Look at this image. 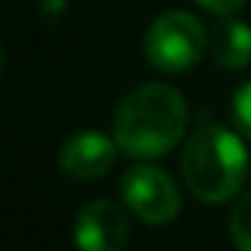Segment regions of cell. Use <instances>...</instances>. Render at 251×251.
<instances>
[{
  "mask_svg": "<svg viewBox=\"0 0 251 251\" xmlns=\"http://www.w3.org/2000/svg\"><path fill=\"white\" fill-rule=\"evenodd\" d=\"M230 239L236 248L251 251V192H245L230 210Z\"/></svg>",
  "mask_w": 251,
  "mask_h": 251,
  "instance_id": "obj_8",
  "label": "cell"
},
{
  "mask_svg": "<svg viewBox=\"0 0 251 251\" xmlns=\"http://www.w3.org/2000/svg\"><path fill=\"white\" fill-rule=\"evenodd\" d=\"M180 175L198 201H230L248 177V151L242 139L222 124H201L183 148Z\"/></svg>",
  "mask_w": 251,
  "mask_h": 251,
  "instance_id": "obj_2",
  "label": "cell"
},
{
  "mask_svg": "<svg viewBox=\"0 0 251 251\" xmlns=\"http://www.w3.org/2000/svg\"><path fill=\"white\" fill-rule=\"evenodd\" d=\"M195 3L201 6V9H207V12H213V15H230V12H236L245 0H195Z\"/></svg>",
  "mask_w": 251,
  "mask_h": 251,
  "instance_id": "obj_10",
  "label": "cell"
},
{
  "mask_svg": "<svg viewBox=\"0 0 251 251\" xmlns=\"http://www.w3.org/2000/svg\"><path fill=\"white\" fill-rule=\"evenodd\" d=\"M115 151H121L115 136H106L100 130H80L71 139H65L59 151V169L65 177L89 183L109 175V169L115 166Z\"/></svg>",
  "mask_w": 251,
  "mask_h": 251,
  "instance_id": "obj_6",
  "label": "cell"
},
{
  "mask_svg": "<svg viewBox=\"0 0 251 251\" xmlns=\"http://www.w3.org/2000/svg\"><path fill=\"white\" fill-rule=\"evenodd\" d=\"M189 124L186 100L166 83H145L121 98L112 136L130 160H154L172 151Z\"/></svg>",
  "mask_w": 251,
  "mask_h": 251,
  "instance_id": "obj_1",
  "label": "cell"
},
{
  "mask_svg": "<svg viewBox=\"0 0 251 251\" xmlns=\"http://www.w3.org/2000/svg\"><path fill=\"white\" fill-rule=\"evenodd\" d=\"M121 201L145 225H166L180 213V189L157 166H133L121 177Z\"/></svg>",
  "mask_w": 251,
  "mask_h": 251,
  "instance_id": "obj_4",
  "label": "cell"
},
{
  "mask_svg": "<svg viewBox=\"0 0 251 251\" xmlns=\"http://www.w3.org/2000/svg\"><path fill=\"white\" fill-rule=\"evenodd\" d=\"M207 53L219 68H227V71L245 68L251 62V27L239 18L222 15V21L210 33Z\"/></svg>",
  "mask_w": 251,
  "mask_h": 251,
  "instance_id": "obj_7",
  "label": "cell"
},
{
  "mask_svg": "<svg viewBox=\"0 0 251 251\" xmlns=\"http://www.w3.org/2000/svg\"><path fill=\"white\" fill-rule=\"evenodd\" d=\"M233 121H236V130L251 139V80L233 95Z\"/></svg>",
  "mask_w": 251,
  "mask_h": 251,
  "instance_id": "obj_9",
  "label": "cell"
},
{
  "mask_svg": "<svg viewBox=\"0 0 251 251\" xmlns=\"http://www.w3.org/2000/svg\"><path fill=\"white\" fill-rule=\"evenodd\" d=\"M207 45H210V33L204 30V24L195 15L175 9L151 24L145 36V56L157 71L180 74L201 62Z\"/></svg>",
  "mask_w": 251,
  "mask_h": 251,
  "instance_id": "obj_3",
  "label": "cell"
},
{
  "mask_svg": "<svg viewBox=\"0 0 251 251\" xmlns=\"http://www.w3.org/2000/svg\"><path fill=\"white\" fill-rule=\"evenodd\" d=\"M130 239V222L115 201H89L74 222V242L83 251H121Z\"/></svg>",
  "mask_w": 251,
  "mask_h": 251,
  "instance_id": "obj_5",
  "label": "cell"
},
{
  "mask_svg": "<svg viewBox=\"0 0 251 251\" xmlns=\"http://www.w3.org/2000/svg\"><path fill=\"white\" fill-rule=\"evenodd\" d=\"M65 3H68V0H42V9H45V15H59L62 9H65Z\"/></svg>",
  "mask_w": 251,
  "mask_h": 251,
  "instance_id": "obj_11",
  "label": "cell"
}]
</instances>
